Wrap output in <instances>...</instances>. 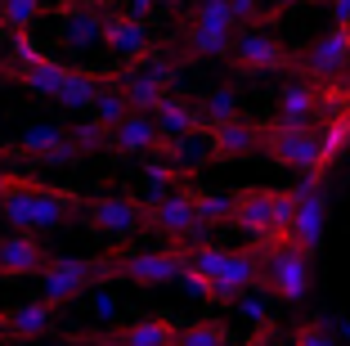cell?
I'll list each match as a JSON object with an SVG mask.
<instances>
[{
  "label": "cell",
  "mask_w": 350,
  "mask_h": 346,
  "mask_svg": "<svg viewBox=\"0 0 350 346\" xmlns=\"http://www.w3.org/2000/svg\"><path fill=\"white\" fill-rule=\"evenodd\" d=\"M103 45L108 50H117L126 63L139 59V54H148V27L144 18H135V14H108V23H103Z\"/></svg>",
  "instance_id": "obj_20"
},
{
  "label": "cell",
  "mask_w": 350,
  "mask_h": 346,
  "mask_svg": "<svg viewBox=\"0 0 350 346\" xmlns=\"http://www.w3.org/2000/svg\"><path fill=\"white\" fill-rule=\"evenodd\" d=\"M229 59H234L238 72H283V68H292V54L283 50L269 32L252 27V23H247V27H238Z\"/></svg>",
  "instance_id": "obj_11"
},
{
  "label": "cell",
  "mask_w": 350,
  "mask_h": 346,
  "mask_svg": "<svg viewBox=\"0 0 350 346\" xmlns=\"http://www.w3.org/2000/svg\"><path fill=\"white\" fill-rule=\"evenodd\" d=\"M292 337H297V346H337V337L328 333V324H323V319H310V324H301Z\"/></svg>",
  "instance_id": "obj_32"
},
{
  "label": "cell",
  "mask_w": 350,
  "mask_h": 346,
  "mask_svg": "<svg viewBox=\"0 0 350 346\" xmlns=\"http://www.w3.org/2000/svg\"><path fill=\"white\" fill-rule=\"evenodd\" d=\"M274 10H292V5H306V0H269Z\"/></svg>",
  "instance_id": "obj_38"
},
{
  "label": "cell",
  "mask_w": 350,
  "mask_h": 346,
  "mask_svg": "<svg viewBox=\"0 0 350 346\" xmlns=\"http://www.w3.org/2000/svg\"><path fill=\"white\" fill-rule=\"evenodd\" d=\"M99 5H126V0H99Z\"/></svg>",
  "instance_id": "obj_40"
},
{
  "label": "cell",
  "mask_w": 350,
  "mask_h": 346,
  "mask_svg": "<svg viewBox=\"0 0 350 346\" xmlns=\"http://www.w3.org/2000/svg\"><path fill=\"white\" fill-rule=\"evenodd\" d=\"M157 158H166V162L175 166V175L198 171L202 162H211V126L189 131V135H180V140H171V144H157Z\"/></svg>",
  "instance_id": "obj_21"
},
{
  "label": "cell",
  "mask_w": 350,
  "mask_h": 346,
  "mask_svg": "<svg viewBox=\"0 0 350 346\" xmlns=\"http://www.w3.org/2000/svg\"><path fill=\"white\" fill-rule=\"evenodd\" d=\"M202 117H206V126H220V122L243 117V112H238V95L229 90V86H216V90L202 99Z\"/></svg>",
  "instance_id": "obj_30"
},
{
  "label": "cell",
  "mask_w": 350,
  "mask_h": 346,
  "mask_svg": "<svg viewBox=\"0 0 350 346\" xmlns=\"http://www.w3.org/2000/svg\"><path fill=\"white\" fill-rule=\"evenodd\" d=\"M292 212H297V194H283V189H269V184H252V189H238L234 203H229V225L260 238H278L288 234Z\"/></svg>",
  "instance_id": "obj_3"
},
{
  "label": "cell",
  "mask_w": 350,
  "mask_h": 346,
  "mask_svg": "<svg viewBox=\"0 0 350 346\" xmlns=\"http://www.w3.org/2000/svg\"><path fill=\"white\" fill-rule=\"evenodd\" d=\"M10 45H14V63L41 59V50H36V41H31V32H10Z\"/></svg>",
  "instance_id": "obj_34"
},
{
  "label": "cell",
  "mask_w": 350,
  "mask_h": 346,
  "mask_svg": "<svg viewBox=\"0 0 350 346\" xmlns=\"http://www.w3.org/2000/svg\"><path fill=\"white\" fill-rule=\"evenodd\" d=\"M144 225H153L157 234H166L171 243H202V225H198L193 189H171L166 198L144 207Z\"/></svg>",
  "instance_id": "obj_7"
},
{
  "label": "cell",
  "mask_w": 350,
  "mask_h": 346,
  "mask_svg": "<svg viewBox=\"0 0 350 346\" xmlns=\"http://www.w3.org/2000/svg\"><path fill=\"white\" fill-rule=\"evenodd\" d=\"M45 14L41 0H0V23L5 32H31V23Z\"/></svg>",
  "instance_id": "obj_28"
},
{
  "label": "cell",
  "mask_w": 350,
  "mask_h": 346,
  "mask_svg": "<svg viewBox=\"0 0 350 346\" xmlns=\"http://www.w3.org/2000/svg\"><path fill=\"white\" fill-rule=\"evenodd\" d=\"M234 36H238V27H225V23H211V18H189V27H185V45H189V54H202V59H220V54H229L234 50Z\"/></svg>",
  "instance_id": "obj_23"
},
{
  "label": "cell",
  "mask_w": 350,
  "mask_h": 346,
  "mask_svg": "<svg viewBox=\"0 0 350 346\" xmlns=\"http://www.w3.org/2000/svg\"><path fill=\"white\" fill-rule=\"evenodd\" d=\"M256 256H260V284L274 297H283V301H301L306 297V288H310V252L306 247H297L288 234H278V238H260Z\"/></svg>",
  "instance_id": "obj_4"
},
{
  "label": "cell",
  "mask_w": 350,
  "mask_h": 346,
  "mask_svg": "<svg viewBox=\"0 0 350 346\" xmlns=\"http://www.w3.org/2000/svg\"><path fill=\"white\" fill-rule=\"evenodd\" d=\"M260 153H269L278 166H292V171H301V175H314V180H323L319 131H314V126L265 122V126H260Z\"/></svg>",
  "instance_id": "obj_5"
},
{
  "label": "cell",
  "mask_w": 350,
  "mask_h": 346,
  "mask_svg": "<svg viewBox=\"0 0 350 346\" xmlns=\"http://www.w3.org/2000/svg\"><path fill=\"white\" fill-rule=\"evenodd\" d=\"M103 23H108V14H103L99 0H59V27L72 50L103 45Z\"/></svg>",
  "instance_id": "obj_13"
},
{
  "label": "cell",
  "mask_w": 350,
  "mask_h": 346,
  "mask_svg": "<svg viewBox=\"0 0 350 346\" xmlns=\"http://www.w3.org/2000/svg\"><path fill=\"white\" fill-rule=\"evenodd\" d=\"M260 153V126H247V122H220L211 126V158L229 162V158H252Z\"/></svg>",
  "instance_id": "obj_22"
},
{
  "label": "cell",
  "mask_w": 350,
  "mask_h": 346,
  "mask_svg": "<svg viewBox=\"0 0 350 346\" xmlns=\"http://www.w3.org/2000/svg\"><path fill=\"white\" fill-rule=\"evenodd\" d=\"M113 275L131 279V284H144V288H162L175 284L180 270H185V252L171 247V252H131V256H108Z\"/></svg>",
  "instance_id": "obj_10"
},
{
  "label": "cell",
  "mask_w": 350,
  "mask_h": 346,
  "mask_svg": "<svg viewBox=\"0 0 350 346\" xmlns=\"http://www.w3.org/2000/svg\"><path fill=\"white\" fill-rule=\"evenodd\" d=\"M153 122H157L162 144H171V140H180V135H189V131H202L206 117H202L198 103L180 99V95H162V103L153 108Z\"/></svg>",
  "instance_id": "obj_19"
},
{
  "label": "cell",
  "mask_w": 350,
  "mask_h": 346,
  "mask_svg": "<svg viewBox=\"0 0 350 346\" xmlns=\"http://www.w3.org/2000/svg\"><path fill=\"white\" fill-rule=\"evenodd\" d=\"M319 108H323V82L297 77V82H283V90H278L274 122H283V126H314Z\"/></svg>",
  "instance_id": "obj_15"
},
{
  "label": "cell",
  "mask_w": 350,
  "mask_h": 346,
  "mask_svg": "<svg viewBox=\"0 0 350 346\" xmlns=\"http://www.w3.org/2000/svg\"><path fill=\"white\" fill-rule=\"evenodd\" d=\"M99 279H113L108 256H81V261H54L50 256V265L41 270V297L59 310V306L77 301V297L90 284H99Z\"/></svg>",
  "instance_id": "obj_6"
},
{
  "label": "cell",
  "mask_w": 350,
  "mask_h": 346,
  "mask_svg": "<svg viewBox=\"0 0 350 346\" xmlns=\"http://www.w3.org/2000/svg\"><path fill=\"white\" fill-rule=\"evenodd\" d=\"M297 194V212H292V225H288V238L306 252H314L323 238V225H328V198H323V180L306 175V184L292 189Z\"/></svg>",
  "instance_id": "obj_9"
},
{
  "label": "cell",
  "mask_w": 350,
  "mask_h": 346,
  "mask_svg": "<svg viewBox=\"0 0 350 346\" xmlns=\"http://www.w3.org/2000/svg\"><path fill=\"white\" fill-rule=\"evenodd\" d=\"M175 346H229V328L220 319H193L175 328Z\"/></svg>",
  "instance_id": "obj_27"
},
{
  "label": "cell",
  "mask_w": 350,
  "mask_h": 346,
  "mask_svg": "<svg viewBox=\"0 0 350 346\" xmlns=\"http://www.w3.org/2000/svg\"><path fill=\"white\" fill-rule=\"evenodd\" d=\"M45 346H81V337H68V342H45Z\"/></svg>",
  "instance_id": "obj_39"
},
{
  "label": "cell",
  "mask_w": 350,
  "mask_h": 346,
  "mask_svg": "<svg viewBox=\"0 0 350 346\" xmlns=\"http://www.w3.org/2000/svg\"><path fill=\"white\" fill-rule=\"evenodd\" d=\"M108 144H113L117 153H131V158H144V153H157V144H162V135H157V122L153 112L144 108H131L122 117V122L108 131Z\"/></svg>",
  "instance_id": "obj_18"
},
{
  "label": "cell",
  "mask_w": 350,
  "mask_h": 346,
  "mask_svg": "<svg viewBox=\"0 0 350 346\" xmlns=\"http://www.w3.org/2000/svg\"><path fill=\"white\" fill-rule=\"evenodd\" d=\"M77 212H85L81 194H68V189H54V184H31V180H18V175H0V216L14 230H31V234L59 230Z\"/></svg>",
  "instance_id": "obj_1"
},
{
  "label": "cell",
  "mask_w": 350,
  "mask_h": 346,
  "mask_svg": "<svg viewBox=\"0 0 350 346\" xmlns=\"http://www.w3.org/2000/svg\"><path fill=\"white\" fill-rule=\"evenodd\" d=\"M99 86H103V77H94V72H85V68H68V72H63V86H59V95H54V99H59L63 108H72V112H90V108H94V95H99Z\"/></svg>",
  "instance_id": "obj_24"
},
{
  "label": "cell",
  "mask_w": 350,
  "mask_h": 346,
  "mask_svg": "<svg viewBox=\"0 0 350 346\" xmlns=\"http://www.w3.org/2000/svg\"><path fill=\"white\" fill-rule=\"evenodd\" d=\"M229 14L238 18V27H243V23H256L260 18V0H229Z\"/></svg>",
  "instance_id": "obj_36"
},
{
  "label": "cell",
  "mask_w": 350,
  "mask_h": 346,
  "mask_svg": "<svg viewBox=\"0 0 350 346\" xmlns=\"http://www.w3.org/2000/svg\"><path fill=\"white\" fill-rule=\"evenodd\" d=\"M332 5V18L337 23H350V0H328Z\"/></svg>",
  "instance_id": "obj_37"
},
{
  "label": "cell",
  "mask_w": 350,
  "mask_h": 346,
  "mask_svg": "<svg viewBox=\"0 0 350 346\" xmlns=\"http://www.w3.org/2000/svg\"><path fill=\"white\" fill-rule=\"evenodd\" d=\"M185 265L211 284V301H238V293H247L260 284V256L256 247H216V243H189L180 247Z\"/></svg>",
  "instance_id": "obj_2"
},
{
  "label": "cell",
  "mask_w": 350,
  "mask_h": 346,
  "mask_svg": "<svg viewBox=\"0 0 350 346\" xmlns=\"http://www.w3.org/2000/svg\"><path fill=\"white\" fill-rule=\"evenodd\" d=\"M238 315L252 319V324H269V319H265V306H260V297H252V293H238Z\"/></svg>",
  "instance_id": "obj_35"
},
{
  "label": "cell",
  "mask_w": 350,
  "mask_h": 346,
  "mask_svg": "<svg viewBox=\"0 0 350 346\" xmlns=\"http://www.w3.org/2000/svg\"><path fill=\"white\" fill-rule=\"evenodd\" d=\"M90 315H94V319H103V324H113V319L122 315V306H117V297H113V293H94V297H90Z\"/></svg>",
  "instance_id": "obj_33"
},
{
  "label": "cell",
  "mask_w": 350,
  "mask_h": 346,
  "mask_svg": "<svg viewBox=\"0 0 350 346\" xmlns=\"http://www.w3.org/2000/svg\"><path fill=\"white\" fill-rule=\"evenodd\" d=\"M45 265H50V252L41 247V238L31 234V230H14V234L0 238V275H41Z\"/></svg>",
  "instance_id": "obj_16"
},
{
  "label": "cell",
  "mask_w": 350,
  "mask_h": 346,
  "mask_svg": "<svg viewBox=\"0 0 350 346\" xmlns=\"http://www.w3.org/2000/svg\"><path fill=\"white\" fill-rule=\"evenodd\" d=\"M341 82H346V86H350V68H346V72H341Z\"/></svg>",
  "instance_id": "obj_41"
},
{
  "label": "cell",
  "mask_w": 350,
  "mask_h": 346,
  "mask_svg": "<svg viewBox=\"0 0 350 346\" xmlns=\"http://www.w3.org/2000/svg\"><path fill=\"white\" fill-rule=\"evenodd\" d=\"M63 63H54V59H31V63H14V77H18L23 86H27L31 95H45V99H54L59 95V86H63Z\"/></svg>",
  "instance_id": "obj_25"
},
{
  "label": "cell",
  "mask_w": 350,
  "mask_h": 346,
  "mask_svg": "<svg viewBox=\"0 0 350 346\" xmlns=\"http://www.w3.org/2000/svg\"><path fill=\"white\" fill-rule=\"evenodd\" d=\"M85 221L99 238H131L144 230V203H135L131 194H108V198H94L85 203Z\"/></svg>",
  "instance_id": "obj_8"
},
{
  "label": "cell",
  "mask_w": 350,
  "mask_h": 346,
  "mask_svg": "<svg viewBox=\"0 0 350 346\" xmlns=\"http://www.w3.org/2000/svg\"><path fill=\"white\" fill-rule=\"evenodd\" d=\"M175 319L166 315H148V319H135L126 328H108V333H72L90 346H175Z\"/></svg>",
  "instance_id": "obj_14"
},
{
  "label": "cell",
  "mask_w": 350,
  "mask_h": 346,
  "mask_svg": "<svg viewBox=\"0 0 350 346\" xmlns=\"http://www.w3.org/2000/svg\"><path fill=\"white\" fill-rule=\"evenodd\" d=\"M346 68H350V23H337L328 36H319V41L301 54V72L314 77V82H323V86L337 82Z\"/></svg>",
  "instance_id": "obj_12"
},
{
  "label": "cell",
  "mask_w": 350,
  "mask_h": 346,
  "mask_svg": "<svg viewBox=\"0 0 350 346\" xmlns=\"http://www.w3.org/2000/svg\"><path fill=\"white\" fill-rule=\"evenodd\" d=\"M54 333V306L45 301H23L14 310H0V337H14V342H41Z\"/></svg>",
  "instance_id": "obj_17"
},
{
  "label": "cell",
  "mask_w": 350,
  "mask_h": 346,
  "mask_svg": "<svg viewBox=\"0 0 350 346\" xmlns=\"http://www.w3.org/2000/svg\"><path fill=\"white\" fill-rule=\"evenodd\" d=\"M72 144H77L81 153H94V149H103V144H108V126H103V122H94V117H90L85 126H77V131H72Z\"/></svg>",
  "instance_id": "obj_31"
},
{
  "label": "cell",
  "mask_w": 350,
  "mask_h": 346,
  "mask_svg": "<svg viewBox=\"0 0 350 346\" xmlns=\"http://www.w3.org/2000/svg\"><path fill=\"white\" fill-rule=\"evenodd\" d=\"M229 203H234V194H206V189H193L198 225H202V230H211V225H229Z\"/></svg>",
  "instance_id": "obj_29"
},
{
  "label": "cell",
  "mask_w": 350,
  "mask_h": 346,
  "mask_svg": "<svg viewBox=\"0 0 350 346\" xmlns=\"http://www.w3.org/2000/svg\"><path fill=\"white\" fill-rule=\"evenodd\" d=\"M90 112H94V122H103L108 131H113V126L122 122L126 112H131V99L122 95L117 77H113V82H103V86H99V95H94V108H90Z\"/></svg>",
  "instance_id": "obj_26"
}]
</instances>
